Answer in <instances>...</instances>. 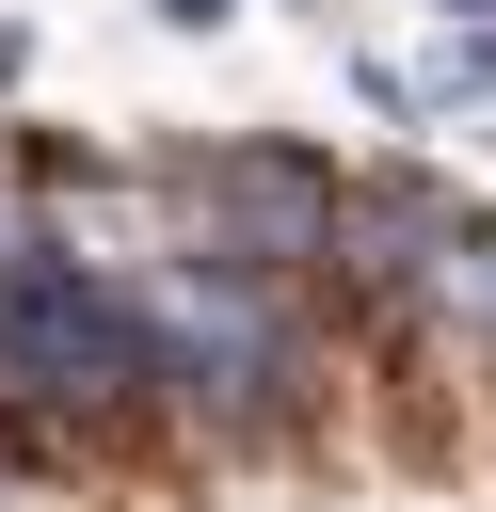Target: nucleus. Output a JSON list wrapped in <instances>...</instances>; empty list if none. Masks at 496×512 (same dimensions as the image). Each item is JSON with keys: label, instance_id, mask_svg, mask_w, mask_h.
Masks as SVG:
<instances>
[{"label": "nucleus", "instance_id": "1", "mask_svg": "<svg viewBox=\"0 0 496 512\" xmlns=\"http://www.w3.org/2000/svg\"><path fill=\"white\" fill-rule=\"evenodd\" d=\"M144 432H176V368H160L144 288L64 240L16 256L0 272V464H96Z\"/></svg>", "mask_w": 496, "mask_h": 512}, {"label": "nucleus", "instance_id": "2", "mask_svg": "<svg viewBox=\"0 0 496 512\" xmlns=\"http://www.w3.org/2000/svg\"><path fill=\"white\" fill-rule=\"evenodd\" d=\"M144 320H160V368H176V432H224V448H272L304 432L320 400V336H304V288L288 272H240V256H144L128 272Z\"/></svg>", "mask_w": 496, "mask_h": 512}, {"label": "nucleus", "instance_id": "3", "mask_svg": "<svg viewBox=\"0 0 496 512\" xmlns=\"http://www.w3.org/2000/svg\"><path fill=\"white\" fill-rule=\"evenodd\" d=\"M176 240L192 256H240V272H288V288H336V240H352V176L304 160V144H192L176 160Z\"/></svg>", "mask_w": 496, "mask_h": 512}, {"label": "nucleus", "instance_id": "4", "mask_svg": "<svg viewBox=\"0 0 496 512\" xmlns=\"http://www.w3.org/2000/svg\"><path fill=\"white\" fill-rule=\"evenodd\" d=\"M448 320L496 352V224H464V256H448Z\"/></svg>", "mask_w": 496, "mask_h": 512}]
</instances>
